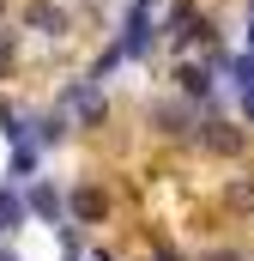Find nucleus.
<instances>
[{
    "label": "nucleus",
    "instance_id": "nucleus-1",
    "mask_svg": "<svg viewBox=\"0 0 254 261\" xmlns=\"http://www.w3.org/2000/svg\"><path fill=\"white\" fill-rule=\"evenodd\" d=\"M200 140H206V152H218V158H236V152H242V128H236V122H200Z\"/></svg>",
    "mask_w": 254,
    "mask_h": 261
},
{
    "label": "nucleus",
    "instance_id": "nucleus-2",
    "mask_svg": "<svg viewBox=\"0 0 254 261\" xmlns=\"http://www.w3.org/2000/svg\"><path fill=\"white\" fill-rule=\"evenodd\" d=\"M67 213H73L79 225H103L109 200H103V189H73V195H67Z\"/></svg>",
    "mask_w": 254,
    "mask_h": 261
},
{
    "label": "nucleus",
    "instance_id": "nucleus-3",
    "mask_svg": "<svg viewBox=\"0 0 254 261\" xmlns=\"http://www.w3.org/2000/svg\"><path fill=\"white\" fill-rule=\"evenodd\" d=\"M24 24L43 31V37H61V31H67V12L55 6V0H30V6H24Z\"/></svg>",
    "mask_w": 254,
    "mask_h": 261
},
{
    "label": "nucleus",
    "instance_id": "nucleus-4",
    "mask_svg": "<svg viewBox=\"0 0 254 261\" xmlns=\"http://www.w3.org/2000/svg\"><path fill=\"white\" fill-rule=\"evenodd\" d=\"M24 206H30L37 219H61V213H67V200H61V189H55V182H30Z\"/></svg>",
    "mask_w": 254,
    "mask_h": 261
},
{
    "label": "nucleus",
    "instance_id": "nucleus-5",
    "mask_svg": "<svg viewBox=\"0 0 254 261\" xmlns=\"http://www.w3.org/2000/svg\"><path fill=\"white\" fill-rule=\"evenodd\" d=\"M67 103H73V116H79L85 128H91V122H103V97H97L91 85H73V91H67Z\"/></svg>",
    "mask_w": 254,
    "mask_h": 261
},
{
    "label": "nucleus",
    "instance_id": "nucleus-6",
    "mask_svg": "<svg viewBox=\"0 0 254 261\" xmlns=\"http://www.w3.org/2000/svg\"><path fill=\"white\" fill-rule=\"evenodd\" d=\"M24 213H30V206H24L18 189H0V231H18V225H24Z\"/></svg>",
    "mask_w": 254,
    "mask_h": 261
},
{
    "label": "nucleus",
    "instance_id": "nucleus-7",
    "mask_svg": "<svg viewBox=\"0 0 254 261\" xmlns=\"http://www.w3.org/2000/svg\"><path fill=\"white\" fill-rule=\"evenodd\" d=\"M151 122H157L164 134H188V110H182V103H157V110H151Z\"/></svg>",
    "mask_w": 254,
    "mask_h": 261
},
{
    "label": "nucleus",
    "instance_id": "nucleus-8",
    "mask_svg": "<svg viewBox=\"0 0 254 261\" xmlns=\"http://www.w3.org/2000/svg\"><path fill=\"white\" fill-rule=\"evenodd\" d=\"M176 79H182V91H188V97H206V91H212V73H206V67H176Z\"/></svg>",
    "mask_w": 254,
    "mask_h": 261
},
{
    "label": "nucleus",
    "instance_id": "nucleus-9",
    "mask_svg": "<svg viewBox=\"0 0 254 261\" xmlns=\"http://www.w3.org/2000/svg\"><path fill=\"white\" fill-rule=\"evenodd\" d=\"M37 170V146H12V164H6V176L18 182V176H30Z\"/></svg>",
    "mask_w": 254,
    "mask_h": 261
},
{
    "label": "nucleus",
    "instance_id": "nucleus-10",
    "mask_svg": "<svg viewBox=\"0 0 254 261\" xmlns=\"http://www.w3.org/2000/svg\"><path fill=\"white\" fill-rule=\"evenodd\" d=\"M230 206H236V213H254V182H230Z\"/></svg>",
    "mask_w": 254,
    "mask_h": 261
},
{
    "label": "nucleus",
    "instance_id": "nucleus-11",
    "mask_svg": "<svg viewBox=\"0 0 254 261\" xmlns=\"http://www.w3.org/2000/svg\"><path fill=\"white\" fill-rule=\"evenodd\" d=\"M6 61H12V31H0V73H6Z\"/></svg>",
    "mask_w": 254,
    "mask_h": 261
},
{
    "label": "nucleus",
    "instance_id": "nucleus-12",
    "mask_svg": "<svg viewBox=\"0 0 254 261\" xmlns=\"http://www.w3.org/2000/svg\"><path fill=\"white\" fill-rule=\"evenodd\" d=\"M206 261H242V255H230V249H218V255H206Z\"/></svg>",
    "mask_w": 254,
    "mask_h": 261
},
{
    "label": "nucleus",
    "instance_id": "nucleus-13",
    "mask_svg": "<svg viewBox=\"0 0 254 261\" xmlns=\"http://www.w3.org/2000/svg\"><path fill=\"white\" fill-rule=\"evenodd\" d=\"M157 261H182V255H176V249H164V255H157Z\"/></svg>",
    "mask_w": 254,
    "mask_h": 261
},
{
    "label": "nucleus",
    "instance_id": "nucleus-14",
    "mask_svg": "<svg viewBox=\"0 0 254 261\" xmlns=\"http://www.w3.org/2000/svg\"><path fill=\"white\" fill-rule=\"evenodd\" d=\"M0 261H18V255H12V249H0Z\"/></svg>",
    "mask_w": 254,
    "mask_h": 261
},
{
    "label": "nucleus",
    "instance_id": "nucleus-15",
    "mask_svg": "<svg viewBox=\"0 0 254 261\" xmlns=\"http://www.w3.org/2000/svg\"><path fill=\"white\" fill-rule=\"evenodd\" d=\"M0 6H6V0H0Z\"/></svg>",
    "mask_w": 254,
    "mask_h": 261
}]
</instances>
